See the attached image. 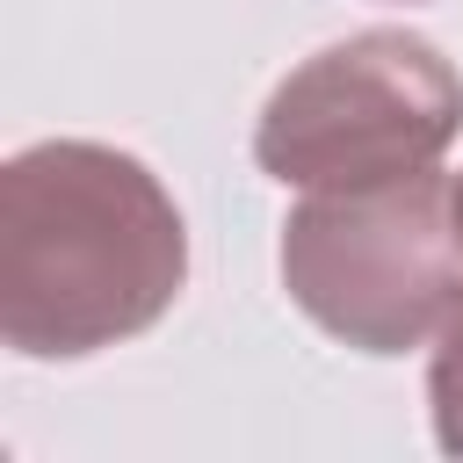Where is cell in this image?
I'll list each match as a JSON object with an SVG mask.
<instances>
[{
	"mask_svg": "<svg viewBox=\"0 0 463 463\" xmlns=\"http://www.w3.org/2000/svg\"><path fill=\"white\" fill-rule=\"evenodd\" d=\"M188 282V224L159 174L94 137H43L0 166V333L29 362H80L152 333Z\"/></svg>",
	"mask_w": 463,
	"mask_h": 463,
	"instance_id": "cell-1",
	"label": "cell"
},
{
	"mask_svg": "<svg viewBox=\"0 0 463 463\" xmlns=\"http://www.w3.org/2000/svg\"><path fill=\"white\" fill-rule=\"evenodd\" d=\"M282 289L354 354H405L441 340L463 318L456 181L427 166L376 188L304 195L282 217Z\"/></svg>",
	"mask_w": 463,
	"mask_h": 463,
	"instance_id": "cell-2",
	"label": "cell"
},
{
	"mask_svg": "<svg viewBox=\"0 0 463 463\" xmlns=\"http://www.w3.org/2000/svg\"><path fill=\"white\" fill-rule=\"evenodd\" d=\"M463 137V72L412 29H354L311 51L260 109L253 159L282 188H376L441 166Z\"/></svg>",
	"mask_w": 463,
	"mask_h": 463,
	"instance_id": "cell-3",
	"label": "cell"
},
{
	"mask_svg": "<svg viewBox=\"0 0 463 463\" xmlns=\"http://www.w3.org/2000/svg\"><path fill=\"white\" fill-rule=\"evenodd\" d=\"M427 412H434V441L449 456H463V318L434 340V369H427Z\"/></svg>",
	"mask_w": 463,
	"mask_h": 463,
	"instance_id": "cell-4",
	"label": "cell"
},
{
	"mask_svg": "<svg viewBox=\"0 0 463 463\" xmlns=\"http://www.w3.org/2000/svg\"><path fill=\"white\" fill-rule=\"evenodd\" d=\"M456 224H463V174H456Z\"/></svg>",
	"mask_w": 463,
	"mask_h": 463,
	"instance_id": "cell-5",
	"label": "cell"
}]
</instances>
